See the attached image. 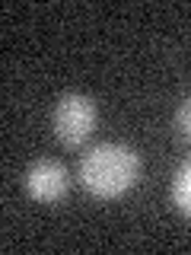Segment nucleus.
I'll list each match as a JSON object with an SVG mask.
<instances>
[{"instance_id": "1", "label": "nucleus", "mask_w": 191, "mask_h": 255, "mask_svg": "<svg viewBox=\"0 0 191 255\" xmlns=\"http://www.w3.org/2000/svg\"><path fill=\"white\" fill-rule=\"evenodd\" d=\"M140 179V153L127 143H96L80 159V182L96 198H118Z\"/></svg>"}, {"instance_id": "2", "label": "nucleus", "mask_w": 191, "mask_h": 255, "mask_svg": "<svg viewBox=\"0 0 191 255\" xmlns=\"http://www.w3.org/2000/svg\"><path fill=\"white\" fill-rule=\"evenodd\" d=\"M96 122H99V109H96V99L86 93H64L51 115L54 137L64 147H83L96 131Z\"/></svg>"}, {"instance_id": "4", "label": "nucleus", "mask_w": 191, "mask_h": 255, "mask_svg": "<svg viewBox=\"0 0 191 255\" xmlns=\"http://www.w3.org/2000/svg\"><path fill=\"white\" fill-rule=\"evenodd\" d=\"M172 204L179 207L185 217H191V159L175 172V179H172Z\"/></svg>"}, {"instance_id": "5", "label": "nucleus", "mask_w": 191, "mask_h": 255, "mask_svg": "<svg viewBox=\"0 0 191 255\" xmlns=\"http://www.w3.org/2000/svg\"><path fill=\"white\" fill-rule=\"evenodd\" d=\"M175 125H179V134L191 143V96L179 106V112H175Z\"/></svg>"}, {"instance_id": "3", "label": "nucleus", "mask_w": 191, "mask_h": 255, "mask_svg": "<svg viewBox=\"0 0 191 255\" xmlns=\"http://www.w3.org/2000/svg\"><path fill=\"white\" fill-rule=\"evenodd\" d=\"M22 185H26L29 198H35L42 204H54L70 191V175L58 159H35L22 175Z\"/></svg>"}]
</instances>
